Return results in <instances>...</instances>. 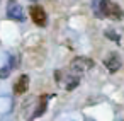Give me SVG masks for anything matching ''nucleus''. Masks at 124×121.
<instances>
[{
    "mask_svg": "<svg viewBox=\"0 0 124 121\" xmlns=\"http://www.w3.org/2000/svg\"><path fill=\"white\" fill-rule=\"evenodd\" d=\"M34 99H27L22 107H21V114H19V119L21 121H32L34 119V112H36V106H34Z\"/></svg>",
    "mask_w": 124,
    "mask_h": 121,
    "instance_id": "4",
    "label": "nucleus"
},
{
    "mask_svg": "<svg viewBox=\"0 0 124 121\" xmlns=\"http://www.w3.org/2000/svg\"><path fill=\"white\" fill-rule=\"evenodd\" d=\"M31 19L39 26V27H43V26H46V22H48V17H46V12H44V9L43 7H39V5H34V7H31Z\"/></svg>",
    "mask_w": 124,
    "mask_h": 121,
    "instance_id": "6",
    "label": "nucleus"
},
{
    "mask_svg": "<svg viewBox=\"0 0 124 121\" xmlns=\"http://www.w3.org/2000/svg\"><path fill=\"white\" fill-rule=\"evenodd\" d=\"M104 65H105V68H107L110 73H116V72L121 68V65H122L119 53H110V55H107V58L104 60Z\"/></svg>",
    "mask_w": 124,
    "mask_h": 121,
    "instance_id": "5",
    "label": "nucleus"
},
{
    "mask_svg": "<svg viewBox=\"0 0 124 121\" xmlns=\"http://www.w3.org/2000/svg\"><path fill=\"white\" fill-rule=\"evenodd\" d=\"M7 16L14 21H26V14L21 4H17L16 0H10L7 5Z\"/></svg>",
    "mask_w": 124,
    "mask_h": 121,
    "instance_id": "3",
    "label": "nucleus"
},
{
    "mask_svg": "<svg viewBox=\"0 0 124 121\" xmlns=\"http://www.w3.org/2000/svg\"><path fill=\"white\" fill-rule=\"evenodd\" d=\"M46 102H48V95H41L38 104H36V112H34V118L41 116L44 111H46Z\"/></svg>",
    "mask_w": 124,
    "mask_h": 121,
    "instance_id": "8",
    "label": "nucleus"
},
{
    "mask_svg": "<svg viewBox=\"0 0 124 121\" xmlns=\"http://www.w3.org/2000/svg\"><path fill=\"white\" fill-rule=\"evenodd\" d=\"M10 65H5V67H2L0 68V78H7L9 75H10Z\"/></svg>",
    "mask_w": 124,
    "mask_h": 121,
    "instance_id": "10",
    "label": "nucleus"
},
{
    "mask_svg": "<svg viewBox=\"0 0 124 121\" xmlns=\"http://www.w3.org/2000/svg\"><path fill=\"white\" fill-rule=\"evenodd\" d=\"M27 89H29V77L21 75L19 80L16 82V85H14V90H16V94H24Z\"/></svg>",
    "mask_w": 124,
    "mask_h": 121,
    "instance_id": "7",
    "label": "nucleus"
},
{
    "mask_svg": "<svg viewBox=\"0 0 124 121\" xmlns=\"http://www.w3.org/2000/svg\"><path fill=\"white\" fill-rule=\"evenodd\" d=\"M9 65H10V68H16V67L19 65V56H16V55L10 56V63H9Z\"/></svg>",
    "mask_w": 124,
    "mask_h": 121,
    "instance_id": "11",
    "label": "nucleus"
},
{
    "mask_svg": "<svg viewBox=\"0 0 124 121\" xmlns=\"http://www.w3.org/2000/svg\"><path fill=\"white\" fill-rule=\"evenodd\" d=\"M31 2H38V0H31Z\"/></svg>",
    "mask_w": 124,
    "mask_h": 121,
    "instance_id": "12",
    "label": "nucleus"
},
{
    "mask_svg": "<svg viewBox=\"0 0 124 121\" xmlns=\"http://www.w3.org/2000/svg\"><path fill=\"white\" fill-rule=\"evenodd\" d=\"M92 67H93V61H92L90 58H87V56H77V58H73L71 63H70V72L80 77L82 73L92 70Z\"/></svg>",
    "mask_w": 124,
    "mask_h": 121,
    "instance_id": "2",
    "label": "nucleus"
},
{
    "mask_svg": "<svg viewBox=\"0 0 124 121\" xmlns=\"http://www.w3.org/2000/svg\"><path fill=\"white\" fill-rule=\"evenodd\" d=\"M95 14H97V17H107V19H112V21H121L122 19L121 7L116 2H112V0H100L99 7L95 5Z\"/></svg>",
    "mask_w": 124,
    "mask_h": 121,
    "instance_id": "1",
    "label": "nucleus"
},
{
    "mask_svg": "<svg viewBox=\"0 0 124 121\" xmlns=\"http://www.w3.org/2000/svg\"><path fill=\"white\" fill-rule=\"evenodd\" d=\"M105 36L109 38V39H112L114 43H117L119 44V41H121V38H119V34L114 31V29H105Z\"/></svg>",
    "mask_w": 124,
    "mask_h": 121,
    "instance_id": "9",
    "label": "nucleus"
}]
</instances>
